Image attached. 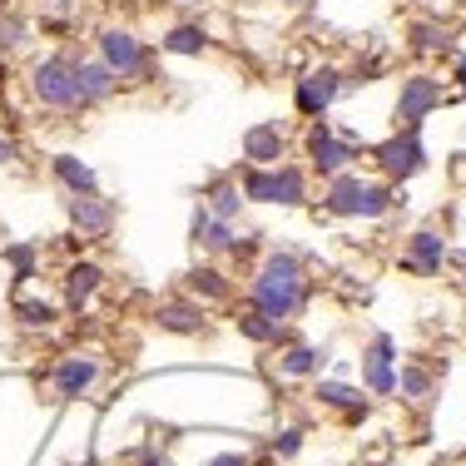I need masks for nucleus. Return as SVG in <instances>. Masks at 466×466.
<instances>
[{
    "instance_id": "32",
    "label": "nucleus",
    "mask_w": 466,
    "mask_h": 466,
    "mask_svg": "<svg viewBox=\"0 0 466 466\" xmlns=\"http://www.w3.org/2000/svg\"><path fill=\"white\" fill-rule=\"evenodd\" d=\"M15 164H20V144L0 135V169H15Z\"/></svg>"
},
{
    "instance_id": "23",
    "label": "nucleus",
    "mask_w": 466,
    "mask_h": 466,
    "mask_svg": "<svg viewBox=\"0 0 466 466\" xmlns=\"http://www.w3.org/2000/svg\"><path fill=\"white\" fill-rule=\"evenodd\" d=\"M35 40V20L25 10H0V60H15Z\"/></svg>"
},
{
    "instance_id": "11",
    "label": "nucleus",
    "mask_w": 466,
    "mask_h": 466,
    "mask_svg": "<svg viewBox=\"0 0 466 466\" xmlns=\"http://www.w3.org/2000/svg\"><path fill=\"white\" fill-rule=\"evenodd\" d=\"M402 268L417 273V279H437L447 268V233L437 224H421L407 233V248H402Z\"/></svg>"
},
{
    "instance_id": "3",
    "label": "nucleus",
    "mask_w": 466,
    "mask_h": 466,
    "mask_svg": "<svg viewBox=\"0 0 466 466\" xmlns=\"http://www.w3.org/2000/svg\"><path fill=\"white\" fill-rule=\"evenodd\" d=\"M407 194L402 184H387V179H372V174H338V179H328L323 198H318V208H323L328 218H387L392 208H402Z\"/></svg>"
},
{
    "instance_id": "1",
    "label": "nucleus",
    "mask_w": 466,
    "mask_h": 466,
    "mask_svg": "<svg viewBox=\"0 0 466 466\" xmlns=\"http://www.w3.org/2000/svg\"><path fill=\"white\" fill-rule=\"evenodd\" d=\"M248 303L258 308V313H268L273 323L288 328L308 308V268H303V258H298L293 248H268L258 258V268H253V279H248Z\"/></svg>"
},
{
    "instance_id": "14",
    "label": "nucleus",
    "mask_w": 466,
    "mask_h": 466,
    "mask_svg": "<svg viewBox=\"0 0 466 466\" xmlns=\"http://www.w3.org/2000/svg\"><path fill=\"white\" fill-rule=\"evenodd\" d=\"M65 308L70 313H85V308L99 298V288H105V268L90 258H75V263H65Z\"/></svg>"
},
{
    "instance_id": "31",
    "label": "nucleus",
    "mask_w": 466,
    "mask_h": 466,
    "mask_svg": "<svg viewBox=\"0 0 466 466\" xmlns=\"http://www.w3.org/2000/svg\"><path fill=\"white\" fill-rule=\"evenodd\" d=\"M273 451H279V457H298V451H303V431H298V427L279 431V441H273Z\"/></svg>"
},
{
    "instance_id": "17",
    "label": "nucleus",
    "mask_w": 466,
    "mask_h": 466,
    "mask_svg": "<svg viewBox=\"0 0 466 466\" xmlns=\"http://www.w3.org/2000/svg\"><path fill=\"white\" fill-rule=\"evenodd\" d=\"M119 90H125V85L115 80V70H109L99 55L85 50V55H80V95H85V109H105Z\"/></svg>"
},
{
    "instance_id": "33",
    "label": "nucleus",
    "mask_w": 466,
    "mask_h": 466,
    "mask_svg": "<svg viewBox=\"0 0 466 466\" xmlns=\"http://www.w3.org/2000/svg\"><path fill=\"white\" fill-rule=\"evenodd\" d=\"M451 65H457V95H466V55L451 50Z\"/></svg>"
},
{
    "instance_id": "7",
    "label": "nucleus",
    "mask_w": 466,
    "mask_h": 466,
    "mask_svg": "<svg viewBox=\"0 0 466 466\" xmlns=\"http://www.w3.org/2000/svg\"><path fill=\"white\" fill-rule=\"evenodd\" d=\"M372 164H377V179L387 184H407L417 179L421 169H427V139H421V129H392L382 144H372Z\"/></svg>"
},
{
    "instance_id": "8",
    "label": "nucleus",
    "mask_w": 466,
    "mask_h": 466,
    "mask_svg": "<svg viewBox=\"0 0 466 466\" xmlns=\"http://www.w3.org/2000/svg\"><path fill=\"white\" fill-rule=\"evenodd\" d=\"M441 105H447V85H441V75L412 70V75H402V85H397L392 125H397V129H421Z\"/></svg>"
},
{
    "instance_id": "9",
    "label": "nucleus",
    "mask_w": 466,
    "mask_h": 466,
    "mask_svg": "<svg viewBox=\"0 0 466 466\" xmlns=\"http://www.w3.org/2000/svg\"><path fill=\"white\" fill-rule=\"evenodd\" d=\"M65 218H70V228L80 233L85 243H105L119 224V198H109L105 188L75 194V198H65Z\"/></svg>"
},
{
    "instance_id": "35",
    "label": "nucleus",
    "mask_w": 466,
    "mask_h": 466,
    "mask_svg": "<svg viewBox=\"0 0 466 466\" xmlns=\"http://www.w3.org/2000/svg\"><path fill=\"white\" fill-rule=\"evenodd\" d=\"M135 466H169V461H164V457H154V451H139Z\"/></svg>"
},
{
    "instance_id": "16",
    "label": "nucleus",
    "mask_w": 466,
    "mask_h": 466,
    "mask_svg": "<svg viewBox=\"0 0 466 466\" xmlns=\"http://www.w3.org/2000/svg\"><path fill=\"white\" fill-rule=\"evenodd\" d=\"M208 50H214V35L198 20H174L159 35V55H174V60H204Z\"/></svg>"
},
{
    "instance_id": "36",
    "label": "nucleus",
    "mask_w": 466,
    "mask_h": 466,
    "mask_svg": "<svg viewBox=\"0 0 466 466\" xmlns=\"http://www.w3.org/2000/svg\"><path fill=\"white\" fill-rule=\"evenodd\" d=\"M164 5H174V10H198V5H208V0H164Z\"/></svg>"
},
{
    "instance_id": "13",
    "label": "nucleus",
    "mask_w": 466,
    "mask_h": 466,
    "mask_svg": "<svg viewBox=\"0 0 466 466\" xmlns=\"http://www.w3.org/2000/svg\"><path fill=\"white\" fill-rule=\"evenodd\" d=\"M362 382L372 397H392L397 392V338L392 332H377L362 352Z\"/></svg>"
},
{
    "instance_id": "4",
    "label": "nucleus",
    "mask_w": 466,
    "mask_h": 466,
    "mask_svg": "<svg viewBox=\"0 0 466 466\" xmlns=\"http://www.w3.org/2000/svg\"><path fill=\"white\" fill-rule=\"evenodd\" d=\"M95 55L115 70V80L125 90H144V85H159V50L139 35L135 25H99L95 30Z\"/></svg>"
},
{
    "instance_id": "10",
    "label": "nucleus",
    "mask_w": 466,
    "mask_h": 466,
    "mask_svg": "<svg viewBox=\"0 0 466 466\" xmlns=\"http://www.w3.org/2000/svg\"><path fill=\"white\" fill-rule=\"evenodd\" d=\"M99 377H105L99 352H65V358L50 368V392H55V402H75V397L90 392Z\"/></svg>"
},
{
    "instance_id": "22",
    "label": "nucleus",
    "mask_w": 466,
    "mask_h": 466,
    "mask_svg": "<svg viewBox=\"0 0 466 466\" xmlns=\"http://www.w3.org/2000/svg\"><path fill=\"white\" fill-rule=\"evenodd\" d=\"M451 40H457V30L447 25V20H412L407 25V50L412 55H451Z\"/></svg>"
},
{
    "instance_id": "28",
    "label": "nucleus",
    "mask_w": 466,
    "mask_h": 466,
    "mask_svg": "<svg viewBox=\"0 0 466 466\" xmlns=\"http://www.w3.org/2000/svg\"><path fill=\"white\" fill-rule=\"evenodd\" d=\"M318 402H323V407H342V412H352V417L368 412V402L358 397V387H348V382H323V377H318Z\"/></svg>"
},
{
    "instance_id": "19",
    "label": "nucleus",
    "mask_w": 466,
    "mask_h": 466,
    "mask_svg": "<svg viewBox=\"0 0 466 466\" xmlns=\"http://www.w3.org/2000/svg\"><path fill=\"white\" fill-rule=\"evenodd\" d=\"M273 174H279L273 208H308V204H313V174H308V164L283 159V164H273Z\"/></svg>"
},
{
    "instance_id": "2",
    "label": "nucleus",
    "mask_w": 466,
    "mask_h": 466,
    "mask_svg": "<svg viewBox=\"0 0 466 466\" xmlns=\"http://www.w3.org/2000/svg\"><path fill=\"white\" fill-rule=\"evenodd\" d=\"M80 55L75 46H60V50H46V55H30L25 65V95L35 109L46 115H90L85 109V95H80Z\"/></svg>"
},
{
    "instance_id": "30",
    "label": "nucleus",
    "mask_w": 466,
    "mask_h": 466,
    "mask_svg": "<svg viewBox=\"0 0 466 466\" xmlns=\"http://www.w3.org/2000/svg\"><path fill=\"white\" fill-rule=\"evenodd\" d=\"M208 224H214V214H208V204H204V198H198V204H194V214H188V243H194V248H198V243H204Z\"/></svg>"
},
{
    "instance_id": "6",
    "label": "nucleus",
    "mask_w": 466,
    "mask_h": 466,
    "mask_svg": "<svg viewBox=\"0 0 466 466\" xmlns=\"http://www.w3.org/2000/svg\"><path fill=\"white\" fill-rule=\"evenodd\" d=\"M342 95H348V70L332 65V60L308 65V70L293 80V109L303 119H328V109L338 105Z\"/></svg>"
},
{
    "instance_id": "34",
    "label": "nucleus",
    "mask_w": 466,
    "mask_h": 466,
    "mask_svg": "<svg viewBox=\"0 0 466 466\" xmlns=\"http://www.w3.org/2000/svg\"><path fill=\"white\" fill-rule=\"evenodd\" d=\"M204 466H248V457H243V451H224V457H214V461H204Z\"/></svg>"
},
{
    "instance_id": "37",
    "label": "nucleus",
    "mask_w": 466,
    "mask_h": 466,
    "mask_svg": "<svg viewBox=\"0 0 466 466\" xmlns=\"http://www.w3.org/2000/svg\"><path fill=\"white\" fill-rule=\"evenodd\" d=\"M279 5H308V0H279Z\"/></svg>"
},
{
    "instance_id": "18",
    "label": "nucleus",
    "mask_w": 466,
    "mask_h": 466,
    "mask_svg": "<svg viewBox=\"0 0 466 466\" xmlns=\"http://www.w3.org/2000/svg\"><path fill=\"white\" fill-rule=\"evenodd\" d=\"M50 179L60 184V194H65V198H75V194H95V188H99V174L80 159V154H70V149L50 154Z\"/></svg>"
},
{
    "instance_id": "26",
    "label": "nucleus",
    "mask_w": 466,
    "mask_h": 466,
    "mask_svg": "<svg viewBox=\"0 0 466 466\" xmlns=\"http://www.w3.org/2000/svg\"><path fill=\"white\" fill-rule=\"evenodd\" d=\"M0 258L10 263V273H15V283H30L40 273V243H30V238H15V243H5L0 248Z\"/></svg>"
},
{
    "instance_id": "29",
    "label": "nucleus",
    "mask_w": 466,
    "mask_h": 466,
    "mask_svg": "<svg viewBox=\"0 0 466 466\" xmlns=\"http://www.w3.org/2000/svg\"><path fill=\"white\" fill-rule=\"evenodd\" d=\"M397 392L407 402H431V377L421 368H397Z\"/></svg>"
},
{
    "instance_id": "15",
    "label": "nucleus",
    "mask_w": 466,
    "mask_h": 466,
    "mask_svg": "<svg viewBox=\"0 0 466 466\" xmlns=\"http://www.w3.org/2000/svg\"><path fill=\"white\" fill-rule=\"evenodd\" d=\"M154 323L159 332H174V338H198L208 323H204V303H194V298H164L159 308H154Z\"/></svg>"
},
{
    "instance_id": "20",
    "label": "nucleus",
    "mask_w": 466,
    "mask_h": 466,
    "mask_svg": "<svg viewBox=\"0 0 466 466\" xmlns=\"http://www.w3.org/2000/svg\"><path fill=\"white\" fill-rule=\"evenodd\" d=\"M184 293L194 298V303H228L233 298V279L218 263H198V268L184 273Z\"/></svg>"
},
{
    "instance_id": "25",
    "label": "nucleus",
    "mask_w": 466,
    "mask_h": 466,
    "mask_svg": "<svg viewBox=\"0 0 466 466\" xmlns=\"http://www.w3.org/2000/svg\"><path fill=\"white\" fill-rule=\"evenodd\" d=\"M328 362L323 348H313V342H288V348L279 352V372L283 377H318Z\"/></svg>"
},
{
    "instance_id": "12",
    "label": "nucleus",
    "mask_w": 466,
    "mask_h": 466,
    "mask_svg": "<svg viewBox=\"0 0 466 466\" xmlns=\"http://www.w3.org/2000/svg\"><path fill=\"white\" fill-rule=\"evenodd\" d=\"M288 129L279 125V119H258V125H248L243 129V139H238V154H243V164H263V169H273V164H283L288 159Z\"/></svg>"
},
{
    "instance_id": "5",
    "label": "nucleus",
    "mask_w": 466,
    "mask_h": 466,
    "mask_svg": "<svg viewBox=\"0 0 466 466\" xmlns=\"http://www.w3.org/2000/svg\"><path fill=\"white\" fill-rule=\"evenodd\" d=\"M358 159H362V139L358 135L328 125V119H308V129H303V164H308V174H318V179L328 184V179H338V174L358 169Z\"/></svg>"
},
{
    "instance_id": "27",
    "label": "nucleus",
    "mask_w": 466,
    "mask_h": 466,
    "mask_svg": "<svg viewBox=\"0 0 466 466\" xmlns=\"http://www.w3.org/2000/svg\"><path fill=\"white\" fill-rule=\"evenodd\" d=\"M55 318H60V308H55L50 298H15V323L20 328L46 332V328H55Z\"/></svg>"
},
{
    "instance_id": "21",
    "label": "nucleus",
    "mask_w": 466,
    "mask_h": 466,
    "mask_svg": "<svg viewBox=\"0 0 466 466\" xmlns=\"http://www.w3.org/2000/svg\"><path fill=\"white\" fill-rule=\"evenodd\" d=\"M198 198L208 204V214H214V218H228V224H238L243 204H248V198H243V188H238V174H214Z\"/></svg>"
},
{
    "instance_id": "24",
    "label": "nucleus",
    "mask_w": 466,
    "mask_h": 466,
    "mask_svg": "<svg viewBox=\"0 0 466 466\" xmlns=\"http://www.w3.org/2000/svg\"><path fill=\"white\" fill-rule=\"evenodd\" d=\"M233 328H238V338H248V342H258V348H273V342H288V332L283 323H273L268 313H258V308H243L238 318H233Z\"/></svg>"
}]
</instances>
